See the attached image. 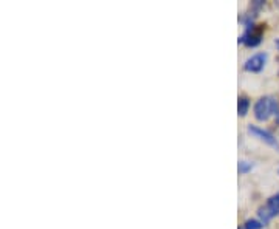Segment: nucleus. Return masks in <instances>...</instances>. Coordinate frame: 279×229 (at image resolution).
Here are the masks:
<instances>
[{
    "mask_svg": "<svg viewBox=\"0 0 279 229\" xmlns=\"http://www.w3.org/2000/svg\"><path fill=\"white\" fill-rule=\"evenodd\" d=\"M279 106L272 96H264L255 104V118L258 121H267L273 114H278Z\"/></svg>",
    "mask_w": 279,
    "mask_h": 229,
    "instance_id": "1",
    "label": "nucleus"
},
{
    "mask_svg": "<svg viewBox=\"0 0 279 229\" xmlns=\"http://www.w3.org/2000/svg\"><path fill=\"white\" fill-rule=\"evenodd\" d=\"M264 28H265L264 25H255V23L247 25V30L239 39V42L245 44L247 47H258L262 42Z\"/></svg>",
    "mask_w": 279,
    "mask_h": 229,
    "instance_id": "2",
    "label": "nucleus"
},
{
    "mask_svg": "<svg viewBox=\"0 0 279 229\" xmlns=\"http://www.w3.org/2000/svg\"><path fill=\"white\" fill-rule=\"evenodd\" d=\"M248 132H250L251 135H255L256 138H259L261 141H264L265 144H269L270 147H273L275 150H279V143H278V139H276L270 132L261 129V127H258V125H251V124L248 125Z\"/></svg>",
    "mask_w": 279,
    "mask_h": 229,
    "instance_id": "3",
    "label": "nucleus"
},
{
    "mask_svg": "<svg viewBox=\"0 0 279 229\" xmlns=\"http://www.w3.org/2000/svg\"><path fill=\"white\" fill-rule=\"evenodd\" d=\"M265 62H267V55H265V53H258V55L251 56V57H248L245 60L244 68L247 71H251V73H259L265 67Z\"/></svg>",
    "mask_w": 279,
    "mask_h": 229,
    "instance_id": "4",
    "label": "nucleus"
},
{
    "mask_svg": "<svg viewBox=\"0 0 279 229\" xmlns=\"http://www.w3.org/2000/svg\"><path fill=\"white\" fill-rule=\"evenodd\" d=\"M248 109H250V99L247 96H240L237 99V113L239 116H245L248 113Z\"/></svg>",
    "mask_w": 279,
    "mask_h": 229,
    "instance_id": "5",
    "label": "nucleus"
},
{
    "mask_svg": "<svg viewBox=\"0 0 279 229\" xmlns=\"http://www.w3.org/2000/svg\"><path fill=\"white\" fill-rule=\"evenodd\" d=\"M267 209L270 211V214H272V217H275V215H278L279 214V194H276V195H273V197H270L269 198V201H267Z\"/></svg>",
    "mask_w": 279,
    "mask_h": 229,
    "instance_id": "6",
    "label": "nucleus"
},
{
    "mask_svg": "<svg viewBox=\"0 0 279 229\" xmlns=\"http://www.w3.org/2000/svg\"><path fill=\"white\" fill-rule=\"evenodd\" d=\"M251 169H253V164L248 163V161H239V164H237L239 173H247V172H250Z\"/></svg>",
    "mask_w": 279,
    "mask_h": 229,
    "instance_id": "7",
    "label": "nucleus"
},
{
    "mask_svg": "<svg viewBox=\"0 0 279 229\" xmlns=\"http://www.w3.org/2000/svg\"><path fill=\"white\" fill-rule=\"evenodd\" d=\"M262 223L258 220H247L242 226V229H262Z\"/></svg>",
    "mask_w": 279,
    "mask_h": 229,
    "instance_id": "8",
    "label": "nucleus"
},
{
    "mask_svg": "<svg viewBox=\"0 0 279 229\" xmlns=\"http://www.w3.org/2000/svg\"><path fill=\"white\" fill-rule=\"evenodd\" d=\"M276 47H278V50H279V39L276 41Z\"/></svg>",
    "mask_w": 279,
    "mask_h": 229,
    "instance_id": "9",
    "label": "nucleus"
},
{
    "mask_svg": "<svg viewBox=\"0 0 279 229\" xmlns=\"http://www.w3.org/2000/svg\"><path fill=\"white\" fill-rule=\"evenodd\" d=\"M278 122H279V113H278Z\"/></svg>",
    "mask_w": 279,
    "mask_h": 229,
    "instance_id": "10",
    "label": "nucleus"
},
{
    "mask_svg": "<svg viewBox=\"0 0 279 229\" xmlns=\"http://www.w3.org/2000/svg\"><path fill=\"white\" fill-rule=\"evenodd\" d=\"M276 5H278V8H279V2H276Z\"/></svg>",
    "mask_w": 279,
    "mask_h": 229,
    "instance_id": "11",
    "label": "nucleus"
}]
</instances>
